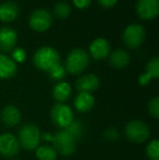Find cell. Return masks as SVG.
<instances>
[{"label": "cell", "instance_id": "6da1fadb", "mask_svg": "<svg viewBox=\"0 0 159 160\" xmlns=\"http://www.w3.org/2000/svg\"><path fill=\"white\" fill-rule=\"evenodd\" d=\"M33 63L40 71L49 72L56 65L60 64V56L52 47H40L33 56Z\"/></svg>", "mask_w": 159, "mask_h": 160}, {"label": "cell", "instance_id": "7a4b0ae2", "mask_svg": "<svg viewBox=\"0 0 159 160\" xmlns=\"http://www.w3.org/2000/svg\"><path fill=\"white\" fill-rule=\"evenodd\" d=\"M40 132L39 128L37 125L33 124V123H28V124L23 125L19 131V143L20 146L26 150H36V148L39 146L40 143Z\"/></svg>", "mask_w": 159, "mask_h": 160}, {"label": "cell", "instance_id": "3957f363", "mask_svg": "<svg viewBox=\"0 0 159 160\" xmlns=\"http://www.w3.org/2000/svg\"><path fill=\"white\" fill-rule=\"evenodd\" d=\"M89 64V55L81 48H75L69 52L66 59V71L71 74H80Z\"/></svg>", "mask_w": 159, "mask_h": 160}, {"label": "cell", "instance_id": "277c9868", "mask_svg": "<svg viewBox=\"0 0 159 160\" xmlns=\"http://www.w3.org/2000/svg\"><path fill=\"white\" fill-rule=\"evenodd\" d=\"M124 133L130 142L141 144L148 139L149 135H151V130L144 121L132 120L125 125Z\"/></svg>", "mask_w": 159, "mask_h": 160}, {"label": "cell", "instance_id": "5b68a950", "mask_svg": "<svg viewBox=\"0 0 159 160\" xmlns=\"http://www.w3.org/2000/svg\"><path fill=\"white\" fill-rule=\"evenodd\" d=\"M51 143H52V147L56 149V152L62 156H71L75 152L77 141L64 130L56 133L53 135Z\"/></svg>", "mask_w": 159, "mask_h": 160}, {"label": "cell", "instance_id": "8992f818", "mask_svg": "<svg viewBox=\"0 0 159 160\" xmlns=\"http://www.w3.org/2000/svg\"><path fill=\"white\" fill-rule=\"evenodd\" d=\"M50 117L53 124H56L60 128H63V130L68 128L74 120L72 109L68 105L62 102H58L53 106L50 112Z\"/></svg>", "mask_w": 159, "mask_h": 160}, {"label": "cell", "instance_id": "52a82bcc", "mask_svg": "<svg viewBox=\"0 0 159 160\" xmlns=\"http://www.w3.org/2000/svg\"><path fill=\"white\" fill-rule=\"evenodd\" d=\"M145 36H146L145 28L141 24H130L123 31L122 39L129 48L135 49L144 42Z\"/></svg>", "mask_w": 159, "mask_h": 160}, {"label": "cell", "instance_id": "ba28073f", "mask_svg": "<svg viewBox=\"0 0 159 160\" xmlns=\"http://www.w3.org/2000/svg\"><path fill=\"white\" fill-rule=\"evenodd\" d=\"M52 23V17L45 9H36L30 15L28 24L31 28L36 32H46Z\"/></svg>", "mask_w": 159, "mask_h": 160}, {"label": "cell", "instance_id": "9c48e42d", "mask_svg": "<svg viewBox=\"0 0 159 160\" xmlns=\"http://www.w3.org/2000/svg\"><path fill=\"white\" fill-rule=\"evenodd\" d=\"M20 152L19 139L11 133L0 135V155L6 158H12Z\"/></svg>", "mask_w": 159, "mask_h": 160}, {"label": "cell", "instance_id": "30bf717a", "mask_svg": "<svg viewBox=\"0 0 159 160\" xmlns=\"http://www.w3.org/2000/svg\"><path fill=\"white\" fill-rule=\"evenodd\" d=\"M136 13L142 20H153L159 13V0H137Z\"/></svg>", "mask_w": 159, "mask_h": 160}, {"label": "cell", "instance_id": "8fae6325", "mask_svg": "<svg viewBox=\"0 0 159 160\" xmlns=\"http://www.w3.org/2000/svg\"><path fill=\"white\" fill-rule=\"evenodd\" d=\"M17 42V34L9 26L0 28V50L3 52H11Z\"/></svg>", "mask_w": 159, "mask_h": 160}, {"label": "cell", "instance_id": "7c38bea8", "mask_svg": "<svg viewBox=\"0 0 159 160\" xmlns=\"http://www.w3.org/2000/svg\"><path fill=\"white\" fill-rule=\"evenodd\" d=\"M89 53L95 60L106 59L110 55V44L106 38H96L89 45Z\"/></svg>", "mask_w": 159, "mask_h": 160}, {"label": "cell", "instance_id": "4fadbf2b", "mask_svg": "<svg viewBox=\"0 0 159 160\" xmlns=\"http://www.w3.org/2000/svg\"><path fill=\"white\" fill-rule=\"evenodd\" d=\"M77 88L80 93H89L92 94L99 87V78L96 74L89 73L82 75L77 81Z\"/></svg>", "mask_w": 159, "mask_h": 160}, {"label": "cell", "instance_id": "5bb4252c", "mask_svg": "<svg viewBox=\"0 0 159 160\" xmlns=\"http://www.w3.org/2000/svg\"><path fill=\"white\" fill-rule=\"evenodd\" d=\"M1 120L3 124L8 128H13L21 122V112L17 107L13 105H8L1 111Z\"/></svg>", "mask_w": 159, "mask_h": 160}, {"label": "cell", "instance_id": "9a60e30c", "mask_svg": "<svg viewBox=\"0 0 159 160\" xmlns=\"http://www.w3.org/2000/svg\"><path fill=\"white\" fill-rule=\"evenodd\" d=\"M20 6L14 1H7L0 4V21L12 22L19 17Z\"/></svg>", "mask_w": 159, "mask_h": 160}, {"label": "cell", "instance_id": "2e32d148", "mask_svg": "<svg viewBox=\"0 0 159 160\" xmlns=\"http://www.w3.org/2000/svg\"><path fill=\"white\" fill-rule=\"evenodd\" d=\"M17 63L4 53H0V80H9L17 74Z\"/></svg>", "mask_w": 159, "mask_h": 160}, {"label": "cell", "instance_id": "e0dca14e", "mask_svg": "<svg viewBox=\"0 0 159 160\" xmlns=\"http://www.w3.org/2000/svg\"><path fill=\"white\" fill-rule=\"evenodd\" d=\"M95 106V98L89 93H79L74 98V107L79 112H88Z\"/></svg>", "mask_w": 159, "mask_h": 160}, {"label": "cell", "instance_id": "ac0fdd59", "mask_svg": "<svg viewBox=\"0 0 159 160\" xmlns=\"http://www.w3.org/2000/svg\"><path fill=\"white\" fill-rule=\"evenodd\" d=\"M109 57V64L115 69H123L130 63V55L124 49H116Z\"/></svg>", "mask_w": 159, "mask_h": 160}, {"label": "cell", "instance_id": "d6986e66", "mask_svg": "<svg viewBox=\"0 0 159 160\" xmlns=\"http://www.w3.org/2000/svg\"><path fill=\"white\" fill-rule=\"evenodd\" d=\"M71 94H72L71 85L67 82H59L55 85L52 89V96L58 102L63 103L64 101H67L70 98Z\"/></svg>", "mask_w": 159, "mask_h": 160}, {"label": "cell", "instance_id": "ffe728a7", "mask_svg": "<svg viewBox=\"0 0 159 160\" xmlns=\"http://www.w3.org/2000/svg\"><path fill=\"white\" fill-rule=\"evenodd\" d=\"M36 157L38 160H56L58 157V152L52 146L42 145L36 148Z\"/></svg>", "mask_w": 159, "mask_h": 160}, {"label": "cell", "instance_id": "44dd1931", "mask_svg": "<svg viewBox=\"0 0 159 160\" xmlns=\"http://www.w3.org/2000/svg\"><path fill=\"white\" fill-rule=\"evenodd\" d=\"M71 13V6L66 1H60L53 7V14L59 19H67Z\"/></svg>", "mask_w": 159, "mask_h": 160}, {"label": "cell", "instance_id": "7402d4cb", "mask_svg": "<svg viewBox=\"0 0 159 160\" xmlns=\"http://www.w3.org/2000/svg\"><path fill=\"white\" fill-rule=\"evenodd\" d=\"M145 70H146L145 73L151 76L152 80H157L159 78V58L157 56L152 58V59L147 62Z\"/></svg>", "mask_w": 159, "mask_h": 160}, {"label": "cell", "instance_id": "603a6c76", "mask_svg": "<svg viewBox=\"0 0 159 160\" xmlns=\"http://www.w3.org/2000/svg\"><path fill=\"white\" fill-rule=\"evenodd\" d=\"M64 131H67L75 141H77V139L82 137L83 132H84V128H83V124L81 121L73 120L72 123H71L68 128H64Z\"/></svg>", "mask_w": 159, "mask_h": 160}, {"label": "cell", "instance_id": "cb8c5ba5", "mask_svg": "<svg viewBox=\"0 0 159 160\" xmlns=\"http://www.w3.org/2000/svg\"><path fill=\"white\" fill-rule=\"evenodd\" d=\"M146 156L148 160H159V141L158 139H153L146 146Z\"/></svg>", "mask_w": 159, "mask_h": 160}, {"label": "cell", "instance_id": "d4e9b609", "mask_svg": "<svg viewBox=\"0 0 159 160\" xmlns=\"http://www.w3.org/2000/svg\"><path fill=\"white\" fill-rule=\"evenodd\" d=\"M147 110L151 117H153L154 119H159V97L156 96L149 100L147 105Z\"/></svg>", "mask_w": 159, "mask_h": 160}, {"label": "cell", "instance_id": "484cf974", "mask_svg": "<svg viewBox=\"0 0 159 160\" xmlns=\"http://www.w3.org/2000/svg\"><path fill=\"white\" fill-rule=\"evenodd\" d=\"M66 72L67 71H66V69H64L63 65L58 64V65H56L52 70H50L48 73H49V75H50L51 80L61 81V80H63L64 76H66Z\"/></svg>", "mask_w": 159, "mask_h": 160}, {"label": "cell", "instance_id": "4316f807", "mask_svg": "<svg viewBox=\"0 0 159 160\" xmlns=\"http://www.w3.org/2000/svg\"><path fill=\"white\" fill-rule=\"evenodd\" d=\"M102 135H104V138L106 139V141L110 142V143H113V142L118 141V139H119V136H120L118 130L115 128H106V130L104 131V133H102Z\"/></svg>", "mask_w": 159, "mask_h": 160}, {"label": "cell", "instance_id": "83f0119b", "mask_svg": "<svg viewBox=\"0 0 159 160\" xmlns=\"http://www.w3.org/2000/svg\"><path fill=\"white\" fill-rule=\"evenodd\" d=\"M11 56H12L11 59L14 62H17V63H22V62H24L26 59V52L23 48L13 49V50L11 51Z\"/></svg>", "mask_w": 159, "mask_h": 160}, {"label": "cell", "instance_id": "f1b7e54d", "mask_svg": "<svg viewBox=\"0 0 159 160\" xmlns=\"http://www.w3.org/2000/svg\"><path fill=\"white\" fill-rule=\"evenodd\" d=\"M92 0H73V4L77 9H86L91 6Z\"/></svg>", "mask_w": 159, "mask_h": 160}, {"label": "cell", "instance_id": "f546056e", "mask_svg": "<svg viewBox=\"0 0 159 160\" xmlns=\"http://www.w3.org/2000/svg\"><path fill=\"white\" fill-rule=\"evenodd\" d=\"M151 81H152L151 76L147 75L146 73H143L138 76V84L142 85V86H146V85H148Z\"/></svg>", "mask_w": 159, "mask_h": 160}, {"label": "cell", "instance_id": "4dcf8cb0", "mask_svg": "<svg viewBox=\"0 0 159 160\" xmlns=\"http://www.w3.org/2000/svg\"><path fill=\"white\" fill-rule=\"evenodd\" d=\"M98 3L102 7V8H112L116 3L118 2V0H97Z\"/></svg>", "mask_w": 159, "mask_h": 160}, {"label": "cell", "instance_id": "1f68e13d", "mask_svg": "<svg viewBox=\"0 0 159 160\" xmlns=\"http://www.w3.org/2000/svg\"><path fill=\"white\" fill-rule=\"evenodd\" d=\"M52 138H53V135L49 132H46V133H42L40 134V139L42 141H46V142H52Z\"/></svg>", "mask_w": 159, "mask_h": 160}]
</instances>
